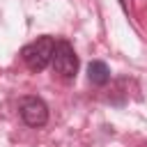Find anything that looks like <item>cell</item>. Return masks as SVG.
<instances>
[{"mask_svg": "<svg viewBox=\"0 0 147 147\" xmlns=\"http://www.w3.org/2000/svg\"><path fill=\"white\" fill-rule=\"evenodd\" d=\"M53 53H55V39L44 34L34 41H30L28 46L21 48V60L25 62L28 69L32 71H44L51 62H53Z\"/></svg>", "mask_w": 147, "mask_h": 147, "instance_id": "cell-1", "label": "cell"}, {"mask_svg": "<svg viewBox=\"0 0 147 147\" xmlns=\"http://www.w3.org/2000/svg\"><path fill=\"white\" fill-rule=\"evenodd\" d=\"M53 71L62 78V80H74L78 74V55L74 51V46L64 39L55 41V53H53Z\"/></svg>", "mask_w": 147, "mask_h": 147, "instance_id": "cell-2", "label": "cell"}, {"mask_svg": "<svg viewBox=\"0 0 147 147\" xmlns=\"http://www.w3.org/2000/svg\"><path fill=\"white\" fill-rule=\"evenodd\" d=\"M18 115H21V119L28 126L41 129L48 122V106H46L44 99L28 94V96H21L18 99Z\"/></svg>", "mask_w": 147, "mask_h": 147, "instance_id": "cell-3", "label": "cell"}, {"mask_svg": "<svg viewBox=\"0 0 147 147\" xmlns=\"http://www.w3.org/2000/svg\"><path fill=\"white\" fill-rule=\"evenodd\" d=\"M87 80H90L92 85H96V87H103V85L110 80V69H108V64L101 62V60H92V62L87 64Z\"/></svg>", "mask_w": 147, "mask_h": 147, "instance_id": "cell-4", "label": "cell"}, {"mask_svg": "<svg viewBox=\"0 0 147 147\" xmlns=\"http://www.w3.org/2000/svg\"><path fill=\"white\" fill-rule=\"evenodd\" d=\"M119 5H122V7H124V9H126V0H119Z\"/></svg>", "mask_w": 147, "mask_h": 147, "instance_id": "cell-5", "label": "cell"}]
</instances>
